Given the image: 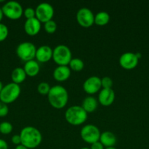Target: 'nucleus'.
Returning a JSON list of instances; mask_svg holds the SVG:
<instances>
[{
    "instance_id": "nucleus-1",
    "label": "nucleus",
    "mask_w": 149,
    "mask_h": 149,
    "mask_svg": "<svg viewBox=\"0 0 149 149\" xmlns=\"http://www.w3.org/2000/svg\"><path fill=\"white\" fill-rule=\"evenodd\" d=\"M19 135L21 139V145L29 149L37 148L42 143V134L40 131L34 127H25L21 130Z\"/></svg>"
},
{
    "instance_id": "nucleus-2",
    "label": "nucleus",
    "mask_w": 149,
    "mask_h": 149,
    "mask_svg": "<svg viewBox=\"0 0 149 149\" xmlns=\"http://www.w3.org/2000/svg\"><path fill=\"white\" fill-rule=\"evenodd\" d=\"M48 99L52 107L61 109L65 107L68 103V92L65 87L61 85L53 86L48 95Z\"/></svg>"
},
{
    "instance_id": "nucleus-3",
    "label": "nucleus",
    "mask_w": 149,
    "mask_h": 149,
    "mask_svg": "<svg viewBox=\"0 0 149 149\" xmlns=\"http://www.w3.org/2000/svg\"><path fill=\"white\" fill-rule=\"evenodd\" d=\"M64 116L70 125L78 126L87 120L88 113L80 106H72L67 109Z\"/></svg>"
},
{
    "instance_id": "nucleus-4",
    "label": "nucleus",
    "mask_w": 149,
    "mask_h": 149,
    "mask_svg": "<svg viewBox=\"0 0 149 149\" xmlns=\"http://www.w3.org/2000/svg\"><path fill=\"white\" fill-rule=\"evenodd\" d=\"M20 87L19 84L11 82L4 86L0 93V101L9 104L15 101L20 94Z\"/></svg>"
},
{
    "instance_id": "nucleus-5",
    "label": "nucleus",
    "mask_w": 149,
    "mask_h": 149,
    "mask_svg": "<svg viewBox=\"0 0 149 149\" xmlns=\"http://www.w3.org/2000/svg\"><path fill=\"white\" fill-rule=\"evenodd\" d=\"M72 58V52L67 45H57L53 49V59L58 65H69Z\"/></svg>"
},
{
    "instance_id": "nucleus-6",
    "label": "nucleus",
    "mask_w": 149,
    "mask_h": 149,
    "mask_svg": "<svg viewBox=\"0 0 149 149\" xmlns=\"http://www.w3.org/2000/svg\"><path fill=\"white\" fill-rule=\"evenodd\" d=\"M4 15L10 20H18L23 15V9L21 4L16 1L6 2L1 7Z\"/></svg>"
},
{
    "instance_id": "nucleus-7",
    "label": "nucleus",
    "mask_w": 149,
    "mask_h": 149,
    "mask_svg": "<svg viewBox=\"0 0 149 149\" xmlns=\"http://www.w3.org/2000/svg\"><path fill=\"white\" fill-rule=\"evenodd\" d=\"M36 51L37 48L35 45L29 42H21L16 48V54L20 60L25 61V63L35 58Z\"/></svg>"
},
{
    "instance_id": "nucleus-8",
    "label": "nucleus",
    "mask_w": 149,
    "mask_h": 149,
    "mask_svg": "<svg viewBox=\"0 0 149 149\" xmlns=\"http://www.w3.org/2000/svg\"><path fill=\"white\" fill-rule=\"evenodd\" d=\"M101 132L99 128L93 125H86L80 130V137L84 142L93 144L99 141Z\"/></svg>"
},
{
    "instance_id": "nucleus-9",
    "label": "nucleus",
    "mask_w": 149,
    "mask_h": 149,
    "mask_svg": "<svg viewBox=\"0 0 149 149\" xmlns=\"http://www.w3.org/2000/svg\"><path fill=\"white\" fill-rule=\"evenodd\" d=\"M54 15V9L51 4L47 2L40 3L35 9V17L40 23H46L52 20Z\"/></svg>"
},
{
    "instance_id": "nucleus-10",
    "label": "nucleus",
    "mask_w": 149,
    "mask_h": 149,
    "mask_svg": "<svg viewBox=\"0 0 149 149\" xmlns=\"http://www.w3.org/2000/svg\"><path fill=\"white\" fill-rule=\"evenodd\" d=\"M76 20L80 26L89 28L94 23V15L90 9L83 7L77 12Z\"/></svg>"
},
{
    "instance_id": "nucleus-11",
    "label": "nucleus",
    "mask_w": 149,
    "mask_h": 149,
    "mask_svg": "<svg viewBox=\"0 0 149 149\" xmlns=\"http://www.w3.org/2000/svg\"><path fill=\"white\" fill-rule=\"evenodd\" d=\"M139 59L135 53L131 52H124L119 58V64L123 68L131 70L135 68L138 64Z\"/></svg>"
},
{
    "instance_id": "nucleus-12",
    "label": "nucleus",
    "mask_w": 149,
    "mask_h": 149,
    "mask_svg": "<svg viewBox=\"0 0 149 149\" xmlns=\"http://www.w3.org/2000/svg\"><path fill=\"white\" fill-rule=\"evenodd\" d=\"M83 88L84 91L89 95L95 94L102 88L101 79L96 76L89 77L83 83Z\"/></svg>"
},
{
    "instance_id": "nucleus-13",
    "label": "nucleus",
    "mask_w": 149,
    "mask_h": 149,
    "mask_svg": "<svg viewBox=\"0 0 149 149\" xmlns=\"http://www.w3.org/2000/svg\"><path fill=\"white\" fill-rule=\"evenodd\" d=\"M115 94L111 89H102L98 95V102L103 106H110L115 100Z\"/></svg>"
},
{
    "instance_id": "nucleus-14",
    "label": "nucleus",
    "mask_w": 149,
    "mask_h": 149,
    "mask_svg": "<svg viewBox=\"0 0 149 149\" xmlns=\"http://www.w3.org/2000/svg\"><path fill=\"white\" fill-rule=\"evenodd\" d=\"M35 58L37 62L46 63L53 58V49L48 45H42L37 49Z\"/></svg>"
},
{
    "instance_id": "nucleus-15",
    "label": "nucleus",
    "mask_w": 149,
    "mask_h": 149,
    "mask_svg": "<svg viewBox=\"0 0 149 149\" xmlns=\"http://www.w3.org/2000/svg\"><path fill=\"white\" fill-rule=\"evenodd\" d=\"M41 29V23L36 17L27 19L24 23L25 32L29 36H35Z\"/></svg>"
},
{
    "instance_id": "nucleus-16",
    "label": "nucleus",
    "mask_w": 149,
    "mask_h": 149,
    "mask_svg": "<svg viewBox=\"0 0 149 149\" xmlns=\"http://www.w3.org/2000/svg\"><path fill=\"white\" fill-rule=\"evenodd\" d=\"M71 74V70L68 65H58L54 69L53 78L58 81H64L68 79Z\"/></svg>"
},
{
    "instance_id": "nucleus-17",
    "label": "nucleus",
    "mask_w": 149,
    "mask_h": 149,
    "mask_svg": "<svg viewBox=\"0 0 149 149\" xmlns=\"http://www.w3.org/2000/svg\"><path fill=\"white\" fill-rule=\"evenodd\" d=\"M116 137L112 132H110V131H105V132L101 133L99 142L105 148L114 147V146L116 143Z\"/></svg>"
},
{
    "instance_id": "nucleus-18",
    "label": "nucleus",
    "mask_w": 149,
    "mask_h": 149,
    "mask_svg": "<svg viewBox=\"0 0 149 149\" xmlns=\"http://www.w3.org/2000/svg\"><path fill=\"white\" fill-rule=\"evenodd\" d=\"M23 69L28 77H34L39 74L40 67H39V64L37 61L32 60V61L25 63Z\"/></svg>"
},
{
    "instance_id": "nucleus-19",
    "label": "nucleus",
    "mask_w": 149,
    "mask_h": 149,
    "mask_svg": "<svg viewBox=\"0 0 149 149\" xmlns=\"http://www.w3.org/2000/svg\"><path fill=\"white\" fill-rule=\"evenodd\" d=\"M98 106V101L93 96H88L85 97L82 103L81 107L84 109L86 113H92L96 109Z\"/></svg>"
},
{
    "instance_id": "nucleus-20",
    "label": "nucleus",
    "mask_w": 149,
    "mask_h": 149,
    "mask_svg": "<svg viewBox=\"0 0 149 149\" xmlns=\"http://www.w3.org/2000/svg\"><path fill=\"white\" fill-rule=\"evenodd\" d=\"M26 77H27V75H26L23 68L17 67V68H14L13 71H12L11 79L13 82L15 84H20L23 83L26 79Z\"/></svg>"
},
{
    "instance_id": "nucleus-21",
    "label": "nucleus",
    "mask_w": 149,
    "mask_h": 149,
    "mask_svg": "<svg viewBox=\"0 0 149 149\" xmlns=\"http://www.w3.org/2000/svg\"><path fill=\"white\" fill-rule=\"evenodd\" d=\"M110 18V15L107 12L101 11L94 15V23L99 26H105L109 23Z\"/></svg>"
},
{
    "instance_id": "nucleus-22",
    "label": "nucleus",
    "mask_w": 149,
    "mask_h": 149,
    "mask_svg": "<svg viewBox=\"0 0 149 149\" xmlns=\"http://www.w3.org/2000/svg\"><path fill=\"white\" fill-rule=\"evenodd\" d=\"M69 67H70V70H72L74 71H82L84 68V63L81 59L78 58H72L71 61L69 63Z\"/></svg>"
},
{
    "instance_id": "nucleus-23",
    "label": "nucleus",
    "mask_w": 149,
    "mask_h": 149,
    "mask_svg": "<svg viewBox=\"0 0 149 149\" xmlns=\"http://www.w3.org/2000/svg\"><path fill=\"white\" fill-rule=\"evenodd\" d=\"M51 87L45 81H42L37 85V92L42 95H48Z\"/></svg>"
},
{
    "instance_id": "nucleus-24",
    "label": "nucleus",
    "mask_w": 149,
    "mask_h": 149,
    "mask_svg": "<svg viewBox=\"0 0 149 149\" xmlns=\"http://www.w3.org/2000/svg\"><path fill=\"white\" fill-rule=\"evenodd\" d=\"M13 127L8 122H3L0 124V132L3 135H9L13 131Z\"/></svg>"
},
{
    "instance_id": "nucleus-25",
    "label": "nucleus",
    "mask_w": 149,
    "mask_h": 149,
    "mask_svg": "<svg viewBox=\"0 0 149 149\" xmlns=\"http://www.w3.org/2000/svg\"><path fill=\"white\" fill-rule=\"evenodd\" d=\"M45 31L48 33H53L57 29V24L53 20H51L44 24Z\"/></svg>"
},
{
    "instance_id": "nucleus-26",
    "label": "nucleus",
    "mask_w": 149,
    "mask_h": 149,
    "mask_svg": "<svg viewBox=\"0 0 149 149\" xmlns=\"http://www.w3.org/2000/svg\"><path fill=\"white\" fill-rule=\"evenodd\" d=\"M9 30L6 25L0 23V42L5 40L8 36Z\"/></svg>"
},
{
    "instance_id": "nucleus-27",
    "label": "nucleus",
    "mask_w": 149,
    "mask_h": 149,
    "mask_svg": "<svg viewBox=\"0 0 149 149\" xmlns=\"http://www.w3.org/2000/svg\"><path fill=\"white\" fill-rule=\"evenodd\" d=\"M101 84H102V89H111L113 82L112 79L108 77H105L101 79Z\"/></svg>"
},
{
    "instance_id": "nucleus-28",
    "label": "nucleus",
    "mask_w": 149,
    "mask_h": 149,
    "mask_svg": "<svg viewBox=\"0 0 149 149\" xmlns=\"http://www.w3.org/2000/svg\"><path fill=\"white\" fill-rule=\"evenodd\" d=\"M23 15L27 19H31L35 17V9L32 7H27L23 10Z\"/></svg>"
},
{
    "instance_id": "nucleus-29",
    "label": "nucleus",
    "mask_w": 149,
    "mask_h": 149,
    "mask_svg": "<svg viewBox=\"0 0 149 149\" xmlns=\"http://www.w3.org/2000/svg\"><path fill=\"white\" fill-rule=\"evenodd\" d=\"M9 113V108L7 104L0 101V117H4Z\"/></svg>"
},
{
    "instance_id": "nucleus-30",
    "label": "nucleus",
    "mask_w": 149,
    "mask_h": 149,
    "mask_svg": "<svg viewBox=\"0 0 149 149\" xmlns=\"http://www.w3.org/2000/svg\"><path fill=\"white\" fill-rule=\"evenodd\" d=\"M12 143L16 146H18L21 144V139H20V135H14L12 137Z\"/></svg>"
},
{
    "instance_id": "nucleus-31",
    "label": "nucleus",
    "mask_w": 149,
    "mask_h": 149,
    "mask_svg": "<svg viewBox=\"0 0 149 149\" xmlns=\"http://www.w3.org/2000/svg\"><path fill=\"white\" fill-rule=\"evenodd\" d=\"M90 149H105V147L99 141H97L91 145Z\"/></svg>"
},
{
    "instance_id": "nucleus-32",
    "label": "nucleus",
    "mask_w": 149,
    "mask_h": 149,
    "mask_svg": "<svg viewBox=\"0 0 149 149\" xmlns=\"http://www.w3.org/2000/svg\"><path fill=\"white\" fill-rule=\"evenodd\" d=\"M0 149H8V144L3 139H0Z\"/></svg>"
},
{
    "instance_id": "nucleus-33",
    "label": "nucleus",
    "mask_w": 149,
    "mask_h": 149,
    "mask_svg": "<svg viewBox=\"0 0 149 149\" xmlns=\"http://www.w3.org/2000/svg\"><path fill=\"white\" fill-rule=\"evenodd\" d=\"M15 149H29V148H26V146H23V145H21V144H20V145L16 146L15 148Z\"/></svg>"
},
{
    "instance_id": "nucleus-34",
    "label": "nucleus",
    "mask_w": 149,
    "mask_h": 149,
    "mask_svg": "<svg viewBox=\"0 0 149 149\" xmlns=\"http://www.w3.org/2000/svg\"><path fill=\"white\" fill-rule=\"evenodd\" d=\"M3 17H4V13H3L1 8H0V23H1V21L2 20Z\"/></svg>"
},
{
    "instance_id": "nucleus-35",
    "label": "nucleus",
    "mask_w": 149,
    "mask_h": 149,
    "mask_svg": "<svg viewBox=\"0 0 149 149\" xmlns=\"http://www.w3.org/2000/svg\"><path fill=\"white\" fill-rule=\"evenodd\" d=\"M135 55H136V56H137V58H138V59H140V58H141L142 55H141V53H140V52H136Z\"/></svg>"
},
{
    "instance_id": "nucleus-36",
    "label": "nucleus",
    "mask_w": 149,
    "mask_h": 149,
    "mask_svg": "<svg viewBox=\"0 0 149 149\" xmlns=\"http://www.w3.org/2000/svg\"><path fill=\"white\" fill-rule=\"evenodd\" d=\"M3 87H4V86H3L2 83H1V81H0V93H1V90H2Z\"/></svg>"
},
{
    "instance_id": "nucleus-37",
    "label": "nucleus",
    "mask_w": 149,
    "mask_h": 149,
    "mask_svg": "<svg viewBox=\"0 0 149 149\" xmlns=\"http://www.w3.org/2000/svg\"><path fill=\"white\" fill-rule=\"evenodd\" d=\"M105 149H117V148H115V147H109V148H106Z\"/></svg>"
},
{
    "instance_id": "nucleus-38",
    "label": "nucleus",
    "mask_w": 149,
    "mask_h": 149,
    "mask_svg": "<svg viewBox=\"0 0 149 149\" xmlns=\"http://www.w3.org/2000/svg\"><path fill=\"white\" fill-rule=\"evenodd\" d=\"M80 149H90V148H86V147H83V148H82Z\"/></svg>"
}]
</instances>
